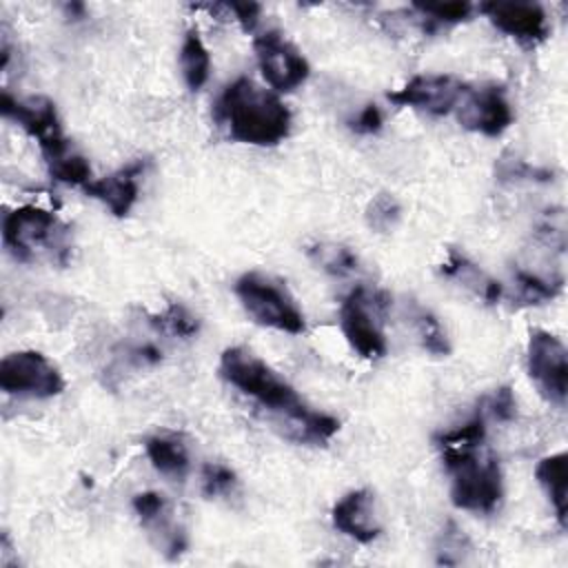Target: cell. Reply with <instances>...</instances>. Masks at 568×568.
I'll use <instances>...</instances> for the list:
<instances>
[{"instance_id": "1", "label": "cell", "mask_w": 568, "mask_h": 568, "mask_svg": "<svg viewBox=\"0 0 568 568\" xmlns=\"http://www.w3.org/2000/svg\"><path fill=\"white\" fill-rule=\"evenodd\" d=\"M220 375L266 408L284 437L295 444L324 446L339 433V419L311 408L297 390L264 359L244 346H229L220 355Z\"/></svg>"}, {"instance_id": "2", "label": "cell", "mask_w": 568, "mask_h": 568, "mask_svg": "<svg viewBox=\"0 0 568 568\" xmlns=\"http://www.w3.org/2000/svg\"><path fill=\"white\" fill-rule=\"evenodd\" d=\"M213 113L226 138L251 146H277L293 126L288 106L246 75L235 78L222 89Z\"/></svg>"}, {"instance_id": "3", "label": "cell", "mask_w": 568, "mask_h": 568, "mask_svg": "<svg viewBox=\"0 0 568 568\" xmlns=\"http://www.w3.org/2000/svg\"><path fill=\"white\" fill-rule=\"evenodd\" d=\"M2 244L13 260L24 264L49 260L67 266L73 255L69 226L53 211L38 204H22L4 215Z\"/></svg>"}, {"instance_id": "4", "label": "cell", "mask_w": 568, "mask_h": 568, "mask_svg": "<svg viewBox=\"0 0 568 568\" xmlns=\"http://www.w3.org/2000/svg\"><path fill=\"white\" fill-rule=\"evenodd\" d=\"M481 448V446H479ZM479 448H439L450 473V501L459 510L493 513L504 497V475L495 455Z\"/></svg>"}, {"instance_id": "5", "label": "cell", "mask_w": 568, "mask_h": 568, "mask_svg": "<svg viewBox=\"0 0 568 568\" xmlns=\"http://www.w3.org/2000/svg\"><path fill=\"white\" fill-rule=\"evenodd\" d=\"M244 311L266 328H275L280 333L300 335L306 328V320L302 308L297 306L291 291L275 277L264 273H244L237 277L233 286Z\"/></svg>"}, {"instance_id": "6", "label": "cell", "mask_w": 568, "mask_h": 568, "mask_svg": "<svg viewBox=\"0 0 568 568\" xmlns=\"http://www.w3.org/2000/svg\"><path fill=\"white\" fill-rule=\"evenodd\" d=\"M390 306V295L355 286L339 304V328L348 346L364 359H379L386 355L388 344L382 331V315Z\"/></svg>"}, {"instance_id": "7", "label": "cell", "mask_w": 568, "mask_h": 568, "mask_svg": "<svg viewBox=\"0 0 568 568\" xmlns=\"http://www.w3.org/2000/svg\"><path fill=\"white\" fill-rule=\"evenodd\" d=\"M0 113L7 120H13L27 135L38 140L47 164L71 151V142L62 131V120L58 115L55 102L47 95L13 98L9 91H2Z\"/></svg>"}, {"instance_id": "8", "label": "cell", "mask_w": 568, "mask_h": 568, "mask_svg": "<svg viewBox=\"0 0 568 568\" xmlns=\"http://www.w3.org/2000/svg\"><path fill=\"white\" fill-rule=\"evenodd\" d=\"M60 368L40 351H16L0 362V388L7 395L49 399L64 390Z\"/></svg>"}, {"instance_id": "9", "label": "cell", "mask_w": 568, "mask_h": 568, "mask_svg": "<svg viewBox=\"0 0 568 568\" xmlns=\"http://www.w3.org/2000/svg\"><path fill=\"white\" fill-rule=\"evenodd\" d=\"M526 366L539 395L555 406H564L568 395V351L564 342L550 331L532 328L528 335Z\"/></svg>"}, {"instance_id": "10", "label": "cell", "mask_w": 568, "mask_h": 568, "mask_svg": "<svg viewBox=\"0 0 568 568\" xmlns=\"http://www.w3.org/2000/svg\"><path fill=\"white\" fill-rule=\"evenodd\" d=\"M255 58L266 84L280 93L295 91L311 75V64L302 51L277 29H268L253 40Z\"/></svg>"}, {"instance_id": "11", "label": "cell", "mask_w": 568, "mask_h": 568, "mask_svg": "<svg viewBox=\"0 0 568 568\" xmlns=\"http://www.w3.org/2000/svg\"><path fill=\"white\" fill-rule=\"evenodd\" d=\"M468 84L450 73H424L410 78L404 87L386 93L397 106H413L430 115H446L466 95Z\"/></svg>"}, {"instance_id": "12", "label": "cell", "mask_w": 568, "mask_h": 568, "mask_svg": "<svg viewBox=\"0 0 568 568\" xmlns=\"http://www.w3.org/2000/svg\"><path fill=\"white\" fill-rule=\"evenodd\" d=\"M457 120L468 131L499 138L513 124L515 113L501 84H484L466 91L457 104Z\"/></svg>"}, {"instance_id": "13", "label": "cell", "mask_w": 568, "mask_h": 568, "mask_svg": "<svg viewBox=\"0 0 568 568\" xmlns=\"http://www.w3.org/2000/svg\"><path fill=\"white\" fill-rule=\"evenodd\" d=\"M477 9L490 20V24L497 31L517 40L526 49L541 44L550 33L548 16H546L544 7L537 2H501V0H497V2H481Z\"/></svg>"}, {"instance_id": "14", "label": "cell", "mask_w": 568, "mask_h": 568, "mask_svg": "<svg viewBox=\"0 0 568 568\" xmlns=\"http://www.w3.org/2000/svg\"><path fill=\"white\" fill-rule=\"evenodd\" d=\"M144 160H133L104 178L91 180L82 191L102 202L113 217H126L140 197V178L144 175Z\"/></svg>"}, {"instance_id": "15", "label": "cell", "mask_w": 568, "mask_h": 568, "mask_svg": "<svg viewBox=\"0 0 568 568\" xmlns=\"http://www.w3.org/2000/svg\"><path fill=\"white\" fill-rule=\"evenodd\" d=\"M333 528L353 541L371 544L382 535V524L375 513V497L368 488L348 490L331 510Z\"/></svg>"}, {"instance_id": "16", "label": "cell", "mask_w": 568, "mask_h": 568, "mask_svg": "<svg viewBox=\"0 0 568 568\" xmlns=\"http://www.w3.org/2000/svg\"><path fill=\"white\" fill-rule=\"evenodd\" d=\"M439 273L448 280H455L477 297H481L486 304H499L504 297V286L493 280L486 271H481L473 260H468L464 253L450 248L448 257L442 262Z\"/></svg>"}, {"instance_id": "17", "label": "cell", "mask_w": 568, "mask_h": 568, "mask_svg": "<svg viewBox=\"0 0 568 568\" xmlns=\"http://www.w3.org/2000/svg\"><path fill=\"white\" fill-rule=\"evenodd\" d=\"M144 453L151 466L171 479H184L191 468V457L184 439L175 433H155L144 439Z\"/></svg>"}, {"instance_id": "18", "label": "cell", "mask_w": 568, "mask_h": 568, "mask_svg": "<svg viewBox=\"0 0 568 568\" xmlns=\"http://www.w3.org/2000/svg\"><path fill=\"white\" fill-rule=\"evenodd\" d=\"M535 479L544 488L550 506L555 508L557 521L566 528L568 513V455L564 450L546 455L535 466Z\"/></svg>"}, {"instance_id": "19", "label": "cell", "mask_w": 568, "mask_h": 568, "mask_svg": "<svg viewBox=\"0 0 568 568\" xmlns=\"http://www.w3.org/2000/svg\"><path fill=\"white\" fill-rule=\"evenodd\" d=\"M180 69L189 91H200L211 75V55L197 27H191L184 33L180 47Z\"/></svg>"}, {"instance_id": "20", "label": "cell", "mask_w": 568, "mask_h": 568, "mask_svg": "<svg viewBox=\"0 0 568 568\" xmlns=\"http://www.w3.org/2000/svg\"><path fill=\"white\" fill-rule=\"evenodd\" d=\"M308 260L333 277H348L359 271V257L346 244L337 242H315L306 246Z\"/></svg>"}, {"instance_id": "21", "label": "cell", "mask_w": 568, "mask_h": 568, "mask_svg": "<svg viewBox=\"0 0 568 568\" xmlns=\"http://www.w3.org/2000/svg\"><path fill=\"white\" fill-rule=\"evenodd\" d=\"M149 324L153 331L175 339H191L200 333V317L182 302H171L164 311L151 313Z\"/></svg>"}, {"instance_id": "22", "label": "cell", "mask_w": 568, "mask_h": 568, "mask_svg": "<svg viewBox=\"0 0 568 568\" xmlns=\"http://www.w3.org/2000/svg\"><path fill=\"white\" fill-rule=\"evenodd\" d=\"M408 315H410V322H413V328L417 333L422 348L428 351L430 355L446 357L450 353V339H448L442 322L437 320V315L419 304H413Z\"/></svg>"}, {"instance_id": "23", "label": "cell", "mask_w": 568, "mask_h": 568, "mask_svg": "<svg viewBox=\"0 0 568 568\" xmlns=\"http://www.w3.org/2000/svg\"><path fill=\"white\" fill-rule=\"evenodd\" d=\"M413 11L422 20L424 31H435L437 27L459 24L470 20L475 13V4L470 2H413Z\"/></svg>"}, {"instance_id": "24", "label": "cell", "mask_w": 568, "mask_h": 568, "mask_svg": "<svg viewBox=\"0 0 568 568\" xmlns=\"http://www.w3.org/2000/svg\"><path fill=\"white\" fill-rule=\"evenodd\" d=\"M513 282H515V293H517V300L521 304H544V302H550L555 300L559 293H561V286H564V280L561 277H541L532 271H524V268H515L513 271Z\"/></svg>"}, {"instance_id": "25", "label": "cell", "mask_w": 568, "mask_h": 568, "mask_svg": "<svg viewBox=\"0 0 568 568\" xmlns=\"http://www.w3.org/2000/svg\"><path fill=\"white\" fill-rule=\"evenodd\" d=\"M486 439V408L479 404V408L473 413L468 422H464L457 428L444 430L435 437L437 448H479Z\"/></svg>"}, {"instance_id": "26", "label": "cell", "mask_w": 568, "mask_h": 568, "mask_svg": "<svg viewBox=\"0 0 568 568\" xmlns=\"http://www.w3.org/2000/svg\"><path fill=\"white\" fill-rule=\"evenodd\" d=\"M364 220L371 231L390 233L402 220V204L393 193L379 191L377 195H373L368 200V204L364 209Z\"/></svg>"}, {"instance_id": "27", "label": "cell", "mask_w": 568, "mask_h": 568, "mask_svg": "<svg viewBox=\"0 0 568 568\" xmlns=\"http://www.w3.org/2000/svg\"><path fill=\"white\" fill-rule=\"evenodd\" d=\"M495 175L499 182H537L548 184L555 180V171L532 164L521 158H499L495 164Z\"/></svg>"}, {"instance_id": "28", "label": "cell", "mask_w": 568, "mask_h": 568, "mask_svg": "<svg viewBox=\"0 0 568 568\" xmlns=\"http://www.w3.org/2000/svg\"><path fill=\"white\" fill-rule=\"evenodd\" d=\"M47 171L55 182H62V184H69V186H82L84 189L93 180L89 160L82 153L73 151V149L67 151L62 158L49 162Z\"/></svg>"}, {"instance_id": "29", "label": "cell", "mask_w": 568, "mask_h": 568, "mask_svg": "<svg viewBox=\"0 0 568 568\" xmlns=\"http://www.w3.org/2000/svg\"><path fill=\"white\" fill-rule=\"evenodd\" d=\"M237 488V475L222 462H209L202 466V495L209 499L233 495Z\"/></svg>"}, {"instance_id": "30", "label": "cell", "mask_w": 568, "mask_h": 568, "mask_svg": "<svg viewBox=\"0 0 568 568\" xmlns=\"http://www.w3.org/2000/svg\"><path fill=\"white\" fill-rule=\"evenodd\" d=\"M202 7L222 11L220 18L235 20L244 33H253L262 16V4L257 2H222V4H202Z\"/></svg>"}, {"instance_id": "31", "label": "cell", "mask_w": 568, "mask_h": 568, "mask_svg": "<svg viewBox=\"0 0 568 568\" xmlns=\"http://www.w3.org/2000/svg\"><path fill=\"white\" fill-rule=\"evenodd\" d=\"M131 506H133V513L138 515L142 528L151 526L153 521H158L160 517H164L169 513V504H166L164 495H160L155 490H144V493L133 495Z\"/></svg>"}, {"instance_id": "32", "label": "cell", "mask_w": 568, "mask_h": 568, "mask_svg": "<svg viewBox=\"0 0 568 568\" xmlns=\"http://www.w3.org/2000/svg\"><path fill=\"white\" fill-rule=\"evenodd\" d=\"M486 415H490L497 422H513L517 417V399L510 386H499L497 390H493V395L481 399Z\"/></svg>"}, {"instance_id": "33", "label": "cell", "mask_w": 568, "mask_h": 568, "mask_svg": "<svg viewBox=\"0 0 568 568\" xmlns=\"http://www.w3.org/2000/svg\"><path fill=\"white\" fill-rule=\"evenodd\" d=\"M348 129L353 133H359V135H375L382 131L384 126V115L379 111V106L375 102H368L364 104L348 122Z\"/></svg>"}, {"instance_id": "34", "label": "cell", "mask_w": 568, "mask_h": 568, "mask_svg": "<svg viewBox=\"0 0 568 568\" xmlns=\"http://www.w3.org/2000/svg\"><path fill=\"white\" fill-rule=\"evenodd\" d=\"M464 546H466V537L462 535V530L455 528V524H448L442 530V537H439V548H437L439 557H437V561L448 564L450 552H457L459 561H464Z\"/></svg>"}, {"instance_id": "35", "label": "cell", "mask_w": 568, "mask_h": 568, "mask_svg": "<svg viewBox=\"0 0 568 568\" xmlns=\"http://www.w3.org/2000/svg\"><path fill=\"white\" fill-rule=\"evenodd\" d=\"M64 16L71 20H82V18H87V7L82 2L64 4Z\"/></svg>"}]
</instances>
